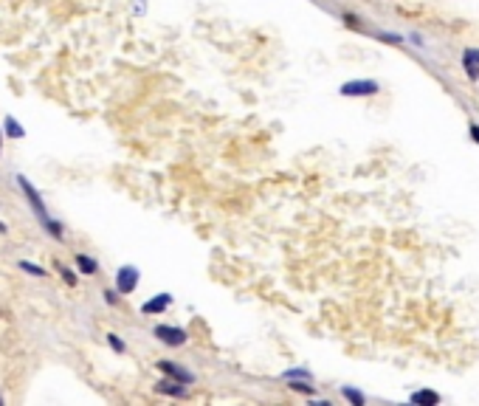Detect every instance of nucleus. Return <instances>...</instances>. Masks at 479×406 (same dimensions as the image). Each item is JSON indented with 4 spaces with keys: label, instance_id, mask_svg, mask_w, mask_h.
<instances>
[{
    "label": "nucleus",
    "instance_id": "9",
    "mask_svg": "<svg viewBox=\"0 0 479 406\" xmlns=\"http://www.w3.org/2000/svg\"><path fill=\"white\" fill-rule=\"evenodd\" d=\"M3 136H9V139H23L25 136V128L14 119V116H6L3 119Z\"/></svg>",
    "mask_w": 479,
    "mask_h": 406
},
{
    "label": "nucleus",
    "instance_id": "5",
    "mask_svg": "<svg viewBox=\"0 0 479 406\" xmlns=\"http://www.w3.org/2000/svg\"><path fill=\"white\" fill-rule=\"evenodd\" d=\"M158 369L164 372L167 378H175V381H181V384H192V381H195V376H192L187 367L175 364V361H169V358H161V361H158Z\"/></svg>",
    "mask_w": 479,
    "mask_h": 406
},
{
    "label": "nucleus",
    "instance_id": "20",
    "mask_svg": "<svg viewBox=\"0 0 479 406\" xmlns=\"http://www.w3.org/2000/svg\"><path fill=\"white\" fill-rule=\"evenodd\" d=\"M0 403H3V398H0Z\"/></svg>",
    "mask_w": 479,
    "mask_h": 406
},
{
    "label": "nucleus",
    "instance_id": "11",
    "mask_svg": "<svg viewBox=\"0 0 479 406\" xmlns=\"http://www.w3.org/2000/svg\"><path fill=\"white\" fill-rule=\"evenodd\" d=\"M412 403L437 406V403H440V395H437V392H432V389H423V392H412Z\"/></svg>",
    "mask_w": 479,
    "mask_h": 406
},
{
    "label": "nucleus",
    "instance_id": "17",
    "mask_svg": "<svg viewBox=\"0 0 479 406\" xmlns=\"http://www.w3.org/2000/svg\"><path fill=\"white\" fill-rule=\"evenodd\" d=\"M105 302L107 305H116V291H105Z\"/></svg>",
    "mask_w": 479,
    "mask_h": 406
},
{
    "label": "nucleus",
    "instance_id": "10",
    "mask_svg": "<svg viewBox=\"0 0 479 406\" xmlns=\"http://www.w3.org/2000/svg\"><path fill=\"white\" fill-rule=\"evenodd\" d=\"M76 271H82V274H96L99 271V263L94 260V257H87V254H76Z\"/></svg>",
    "mask_w": 479,
    "mask_h": 406
},
{
    "label": "nucleus",
    "instance_id": "16",
    "mask_svg": "<svg viewBox=\"0 0 479 406\" xmlns=\"http://www.w3.org/2000/svg\"><path fill=\"white\" fill-rule=\"evenodd\" d=\"M285 378H305V381H310V372L308 369H288Z\"/></svg>",
    "mask_w": 479,
    "mask_h": 406
},
{
    "label": "nucleus",
    "instance_id": "4",
    "mask_svg": "<svg viewBox=\"0 0 479 406\" xmlns=\"http://www.w3.org/2000/svg\"><path fill=\"white\" fill-rule=\"evenodd\" d=\"M153 333H156L158 341H164L167 347H181V345H187V338H189L184 327H169V325H158Z\"/></svg>",
    "mask_w": 479,
    "mask_h": 406
},
{
    "label": "nucleus",
    "instance_id": "3",
    "mask_svg": "<svg viewBox=\"0 0 479 406\" xmlns=\"http://www.w3.org/2000/svg\"><path fill=\"white\" fill-rule=\"evenodd\" d=\"M378 90H381V85L372 79H352V82H344L339 88L341 97H375Z\"/></svg>",
    "mask_w": 479,
    "mask_h": 406
},
{
    "label": "nucleus",
    "instance_id": "13",
    "mask_svg": "<svg viewBox=\"0 0 479 406\" xmlns=\"http://www.w3.org/2000/svg\"><path fill=\"white\" fill-rule=\"evenodd\" d=\"M17 265H20V271L32 274V276H48V271H45V268H40V265H34V263H25V260H20Z\"/></svg>",
    "mask_w": 479,
    "mask_h": 406
},
{
    "label": "nucleus",
    "instance_id": "6",
    "mask_svg": "<svg viewBox=\"0 0 479 406\" xmlns=\"http://www.w3.org/2000/svg\"><path fill=\"white\" fill-rule=\"evenodd\" d=\"M169 305H172V294H158V296H153L149 302L141 305V314L156 316V314H164V310H167Z\"/></svg>",
    "mask_w": 479,
    "mask_h": 406
},
{
    "label": "nucleus",
    "instance_id": "19",
    "mask_svg": "<svg viewBox=\"0 0 479 406\" xmlns=\"http://www.w3.org/2000/svg\"><path fill=\"white\" fill-rule=\"evenodd\" d=\"M0 141H3V130H0Z\"/></svg>",
    "mask_w": 479,
    "mask_h": 406
},
{
    "label": "nucleus",
    "instance_id": "14",
    "mask_svg": "<svg viewBox=\"0 0 479 406\" xmlns=\"http://www.w3.org/2000/svg\"><path fill=\"white\" fill-rule=\"evenodd\" d=\"M107 345H110V347H113L116 353H125V350H127V347H125V341L118 338L116 333H107Z\"/></svg>",
    "mask_w": 479,
    "mask_h": 406
},
{
    "label": "nucleus",
    "instance_id": "18",
    "mask_svg": "<svg viewBox=\"0 0 479 406\" xmlns=\"http://www.w3.org/2000/svg\"><path fill=\"white\" fill-rule=\"evenodd\" d=\"M471 136H473V141L479 144V124H471Z\"/></svg>",
    "mask_w": 479,
    "mask_h": 406
},
{
    "label": "nucleus",
    "instance_id": "2",
    "mask_svg": "<svg viewBox=\"0 0 479 406\" xmlns=\"http://www.w3.org/2000/svg\"><path fill=\"white\" fill-rule=\"evenodd\" d=\"M138 279H141V271L136 265H122L116 271V291L118 294H133L138 288Z\"/></svg>",
    "mask_w": 479,
    "mask_h": 406
},
{
    "label": "nucleus",
    "instance_id": "7",
    "mask_svg": "<svg viewBox=\"0 0 479 406\" xmlns=\"http://www.w3.org/2000/svg\"><path fill=\"white\" fill-rule=\"evenodd\" d=\"M156 392H161V395H172V398H187V395H189V392H187V384L175 381V378H161V381L156 384Z\"/></svg>",
    "mask_w": 479,
    "mask_h": 406
},
{
    "label": "nucleus",
    "instance_id": "15",
    "mask_svg": "<svg viewBox=\"0 0 479 406\" xmlns=\"http://www.w3.org/2000/svg\"><path fill=\"white\" fill-rule=\"evenodd\" d=\"M56 271H59V274H63V279H65V283H68L71 288L76 285V274H74L71 268H65V265H56Z\"/></svg>",
    "mask_w": 479,
    "mask_h": 406
},
{
    "label": "nucleus",
    "instance_id": "1",
    "mask_svg": "<svg viewBox=\"0 0 479 406\" xmlns=\"http://www.w3.org/2000/svg\"><path fill=\"white\" fill-rule=\"evenodd\" d=\"M17 186H20V192L25 195V201H28V206H32L34 209V214L40 217V223H43V229L51 234V237H56V240H63V226H59L56 221H54V217L45 212V203H43V198H40V192L34 190V186H32V181H28L25 175H17Z\"/></svg>",
    "mask_w": 479,
    "mask_h": 406
},
{
    "label": "nucleus",
    "instance_id": "8",
    "mask_svg": "<svg viewBox=\"0 0 479 406\" xmlns=\"http://www.w3.org/2000/svg\"><path fill=\"white\" fill-rule=\"evenodd\" d=\"M462 65L471 79H479V48H465L462 54Z\"/></svg>",
    "mask_w": 479,
    "mask_h": 406
},
{
    "label": "nucleus",
    "instance_id": "12",
    "mask_svg": "<svg viewBox=\"0 0 479 406\" xmlns=\"http://www.w3.org/2000/svg\"><path fill=\"white\" fill-rule=\"evenodd\" d=\"M341 395H344V398H347L350 403H355V406H364V400H367V398H364L361 392H358V389H352V387H344V389H341Z\"/></svg>",
    "mask_w": 479,
    "mask_h": 406
}]
</instances>
